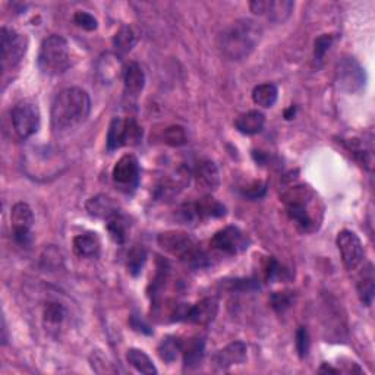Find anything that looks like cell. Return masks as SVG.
<instances>
[{
	"label": "cell",
	"instance_id": "obj_1",
	"mask_svg": "<svg viewBox=\"0 0 375 375\" xmlns=\"http://www.w3.org/2000/svg\"><path fill=\"white\" fill-rule=\"evenodd\" d=\"M91 111V98L85 90L72 86L62 90L53 100L50 122L55 132H66L80 127Z\"/></svg>",
	"mask_w": 375,
	"mask_h": 375
},
{
	"label": "cell",
	"instance_id": "obj_2",
	"mask_svg": "<svg viewBox=\"0 0 375 375\" xmlns=\"http://www.w3.org/2000/svg\"><path fill=\"white\" fill-rule=\"evenodd\" d=\"M283 201L289 219L304 233L320 229L322 220V205L315 192L305 185H295L283 194Z\"/></svg>",
	"mask_w": 375,
	"mask_h": 375
},
{
	"label": "cell",
	"instance_id": "obj_3",
	"mask_svg": "<svg viewBox=\"0 0 375 375\" xmlns=\"http://www.w3.org/2000/svg\"><path fill=\"white\" fill-rule=\"evenodd\" d=\"M262 37L261 25L253 19H237L219 39L221 53L229 60H244L259 44Z\"/></svg>",
	"mask_w": 375,
	"mask_h": 375
},
{
	"label": "cell",
	"instance_id": "obj_4",
	"mask_svg": "<svg viewBox=\"0 0 375 375\" xmlns=\"http://www.w3.org/2000/svg\"><path fill=\"white\" fill-rule=\"evenodd\" d=\"M158 245L170 255L179 258L188 267L203 270L210 266L208 255L203 251L192 236L182 232H165L157 237Z\"/></svg>",
	"mask_w": 375,
	"mask_h": 375
},
{
	"label": "cell",
	"instance_id": "obj_5",
	"mask_svg": "<svg viewBox=\"0 0 375 375\" xmlns=\"http://www.w3.org/2000/svg\"><path fill=\"white\" fill-rule=\"evenodd\" d=\"M39 69L48 77H59L71 66L69 44L62 35H48L43 40L37 59Z\"/></svg>",
	"mask_w": 375,
	"mask_h": 375
},
{
	"label": "cell",
	"instance_id": "obj_6",
	"mask_svg": "<svg viewBox=\"0 0 375 375\" xmlns=\"http://www.w3.org/2000/svg\"><path fill=\"white\" fill-rule=\"evenodd\" d=\"M224 216H226V207L216 201L212 196H204L195 203H186L178 210V219L183 224H190V226Z\"/></svg>",
	"mask_w": 375,
	"mask_h": 375
},
{
	"label": "cell",
	"instance_id": "obj_7",
	"mask_svg": "<svg viewBox=\"0 0 375 375\" xmlns=\"http://www.w3.org/2000/svg\"><path fill=\"white\" fill-rule=\"evenodd\" d=\"M143 140V128L134 118L111 120L107 131V149L116 152L125 145H136Z\"/></svg>",
	"mask_w": 375,
	"mask_h": 375
},
{
	"label": "cell",
	"instance_id": "obj_8",
	"mask_svg": "<svg viewBox=\"0 0 375 375\" xmlns=\"http://www.w3.org/2000/svg\"><path fill=\"white\" fill-rule=\"evenodd\" d=\"M27 46L28 42L22 34L6 27L2 28V33H0V50H2L3 77L8 72L15 71L19 66L21 60L27 53Z\"/></svg>",
	"mask_w": 375,
	"mask_h": 375
},
{
	"label": "cell",
	"instance_id": "obj_9",
	"mask_svg": "<svg viewBox=\"0 0 375 375\" xmlns=\"http://www.w3.org/2000/svg\"><path fill=\"white\" fill-rule=\"evenodd\" d=\"M336 82L342 91L356 94L364 90L367 73L356 59L343 57L336 68Z\"/></svg>",
	"mask_w": 375,
	"mask_h": 375
},
{
	"label": "cell",
	"instance_id": "obj_10",
	"mask_svg": "<svg viewBox=\"0 0 375 375\" xmlns=\"http://www.w3.org/2000/svg\"><path fill=\"white\" fill-rule=\"evenodd\" d=\"M111 178H113L115 185L119 188L122 192L131 194L134 192L140 185L141 179V169L140 161L134 154H125L122 156L111 172Z\"/></svg>",
	"mask_w": 375,
	"mask_h": 375
},
{
	"label": "cell",
	"instance_id": "obj_11",
	"mask_svg": "<svg viewBox=\"0 0 375 375\" xmlns=\"http://www.w3.org/2000/svg\"><path fill=\"white\" fill-rule=\"evenodd\" d=\"M12 125L17 135L22 140H27L40 128V110L30 102L18 103L10 111Z\"/></svg>",
	"mask_w": 375,
	"mask_h": 375
},
{
	"label": "cell",
	"instance_id": "obj_12",
	"mask_svg": "<svg viewBox=\"0 0 375 375\" xmlns=\"http://www.w3.org/2000/svg\"><path fill=\"white\" fill-rule=\"evenodd\" d=\"M211 246L214 251L224 255H237L248 248L246 235L236 226H226L220 229L211 239Z\"/></svg>",
	"mask_w": 375,
	"mask_h": 375
},
{
	"label": "cell",
	"instance_id": "obj_13",
	"mask_svg": "<svg viewBox=\"0 0 375 375\" xmlns=\"http://www.w3.org/2000/svg\"><path fill=\"white\" fill-rule=\"evenodd\" d=\"M336 242L345 267L349 271L356 270L362 264L365 255L364 245H362L359 236L352 230H342L337 235Z\"/></svg>",
	"mask_w": 375,
	"mask_h": 375
},
{
	"label": "cell",
	"instance_id": "obj_14",
	"mask_svg": "<svg viewBox=\"0 0 375 375\" xmlns=\"http://www.w3.org/2000/svg\"><path fill=\"white\" fill-rule=\"evenodd\" d=\"M10 223L12 229H14L15 242L22 248L30 246L33 241L31 229L34 224V214L31 207L25 203H17L10 211Z\"/></svg>",
	"mask_w": 375,
	"mask_h": 375
},
{
	"label": "cell",
	"instance_id": "obj_15",
	"mask_svg": "<svg viewBox=\"0 0 375 375\" xmlns=\"http://www.w3.org/2000/svg\"><path fill=\"white\" fill-rule=\"evenodd\" d=\"M255 15L266 17L271 22L282 24L292 15L295 3L291 0H254L249 3Z\"/></svg>",
	"mask_w": 375,
	"mask_h": 375
},
{
	"label": "cell",
	"instance_id": "obj_16",
	"mask_svg": "<svg viewBox=\"0 0 375 375\" xmlns=\"http://www.w3.org/2000/svg\"><path fill=\"white\" fill-rule=\"evenodd\" d=\"M190 182H191V170L186 169L185 166H181L179 169L174 170L173 174H170L169 178H166L157 186L156 196L158 199H163V201H167V199H172L182 190H185V188L190 185Z\"/></svg>",
	"mask_w": 375,
	"mask_h": 375
},
{
	"label": "cell",
	"instance_id": "obj_17",
	"mask_svg": "<svg viewBox=\"0 0 375 375\" xmlns=\"http://www.w3.org/2000/svg\"><path fill=\"white\" fill-rule=\"evenodd\" d=\"M219 312V302L214 298H205L192 307H186L183 321H190L196 326H208L214 321Z\"/></svg>",
	"mask_w": 375,
	"mask_h": 375
},
{
	"label": "cell",
	"instance_id": "obj_18",
	"mask_svg": "<svg viewBox=\"0 0 375 375\" xmlns=\"http://www.w3.org/2000/svg\"><path fill=\"white\" fill-rule=\"evenodd\" d=\"M248 356V347L244 342H233L228 345L226 347H223L221 351H219L214 358H212V362L214 365L220 369H228L233 365H241L246 360Z\"/></svg>",
	"mask_w": 375,
	"mask_h": 375
},
{
	"label": "cell",
	"instance_id": "obj_19",
	"mask_svg": "<svg viewBox=\"0 0 375 375\" xmlns=\"http://www.w3.org/2000/svg\"><path fill=\"white\" fill-rule=\"evenodd\" d=\"M85 208L91 217L102 219V220H110L111 217L118 216L120 212L119 204L115 201V199L103 194L90 198L85 204Z\"/></svg>",
	"mask_w": 375,
	"mask_h": 375
},
{
	"label": "cell",
	"instance_id": "obj_20",
	"mask_svg": "<svg viewBox=\"0 0 375 375\" xmlns=\"http://www.w3.org/2000/svg\"><path fill=\"white\" fill-rule=\"evenodd\" d=\"M195 179L196 185L204 192L216 191L220 185V173L214 161L204 160L198 163L195 170Z\"/></svg>",
	"mask_w": 375,
	"mask_h": 375
},
{
	"label": "cell",
	"instance_id": "obj_21",
	"mask_svg": "<svg viewBox=\"0 0 375 375\" xmlns=\"http://www.w3.org/2000/svg\"><path fill=\"white\" fill-rule=\"evenodd\" d=\"M145 85V73L138 64H129L123 71V86H125V95L131 98H136Z\"/></svg>",
	"mask_w": 375,
	"mask_h": 375
},
{
	"label": "cell",
	"instance_id": "obj_22",
	"mask_svg": "<svg viewBox=\"0 0 375 375\" xmlns=\"http://www.w3.org/2000/svg\"><path fill=\"white\" fill-rule=\"evenodd\" d=\"M264 125L266 116L258 110H249L235 120V128L244 135H257L264 129Z\"/></svg>",
	"mask_w": 375,
	"mask_h": 375
},
{
	"label": "cell",
	"instance_id": "obj_23",
	"mask_svg": "<svg viewBox=\"0 0 375 375\" xmlns=\"http://www.w3.org/2000/svg\"><path fill=\"white\" fill-rule=\"evenodd\" d=\"M100 249H102V245H100V241L95 236V233L86 232V233L75 236L73 253L80 258H89V259L97 258L100 255Z\"/></svg>",
	"mask_w": 375,
	"mask_h": 375
},
{
	"label": "cell",
	"instance_id": "obj_24",
	"mask_svg": "<svg viewBox=\"0 0 375 375\" xmlns=\"http://www.w3.org/2000/svg\"><path fill=\"white\" fill-rule=\"evenodd\" d=\"M183 352V364L186 368H195L204 358L205 352V340L204 337H191L186 345L182 343Z\"/></svg>",
	"mask_w": 375,
	"mask_h": 375
},
{
	"label": "cell",
	"instance_id": "obj_25",
	"mask_svg": "<svg viewBox=\"0 0 375 375\" xmlns=\"http://www.w3.org/2000/svg\"><path fill=\"white\" fill-rule=\"evenodd\" d=\"M374 267L372 264H368L367 268L360 273L356 289H358V296L360 299V302L365 307H371L374 301Z\"/></svg>",
	"mask_w": 375,
	"mask_h": 375
},
{
	"label": "cell",
	"instance_id": "obj_26",
	"mask_svg": "<svg viewBox=\"0 0 375 375\" xmlns=\"http://www.w3.org/2000/svg\"><path fill=\"white\" fill-rule=\"evenodd\" d=\"M277 98H279V89L276 84H271V82L259 84L253 91L254 103L264 109L273 107L274 104H276Z\"/></svg>",
	"mask_w": 375,
	"mask_h": 375
},
{
	"label": "cell",
	"instance_id": "obj_27",
	"mask_svg": "<svg viewBox=\"0 0 375 375\" xmlns=\"http://www.w3.org/2000/svg\"><path fill=\"white\" fill-rule=\"evenodd\" d=\"M118 59L119 57L116 55H111V53H106L100 57L98 65H97V72H98L100 80H102L104 84L115 81L119 75L120 64Z\"/></svg>",
	"mask_w": 375,
	"mask_h": 375
},
{
	"label": "cell",
	"instance_id": "obj_28",
	"mask_svg": "<svg viewBox=\"0 0 375 375\" xmlns=\"http://www.w3.org/2000/svg\"><path fill=\"white\" fill-rule=\"evenodd\" d=\"M127 360L131 367L141 374H157V368L154 367L152 358L141 351V349H129L127 354Z\"/></svg>",
	"mask_w": 375,
	"mask_h": 375
},
{
	"label": "cell",
	"instance_id": "obj_29",
	"mask_svg": "<svg viewBox=\"0 0 375 375\" xmlns=\"http://www.w3.org/2000/svg\"><path fill=\"white\" fill-rule=\"evenodd\" d=\"M136 42H138L136 33L128 25H123L113 37V47L119 55H127L135 47Z\"/></svg>",
	"mask_w": 375,
	"mask_h": 375
},
{
	"label": "cell",
	"instance_id": "obj_30",
	"mask_svg": "<svg viewBox=\"0 0 375 375\" xmlns=\"http://www.w3.org/2000/svg\"><path fill=\"white\" fill-rule=\"evenodd\" d=\"M157 352L161 360L167 362V364H172V362L178 359L179 352H182V342L176 336H167L158 345Z\"/></svg>",
	"mask_w": 375,
	"mask_h": 375
},
{
	"label": "cell",
	"instance_id": "obj_31",
	"mask_svg": "<svg viewBox=\"0 0 375 375\" xmlns=\"http://www.w3.org/2000/svg\"><path fill=\"white\" fill-rule=\"evenodd\" d=\"M128 220L127 217H125L122 212H119L118 216L111 217L110 220H107V230H109V235L111 239H113L116 244L119 245H123L125 242H127V237H128Z\"/></svg>",
	"mask_w": 375,
	"mask_h": 375
},
{
	"label": "cell",
	"instance_id": "obj_32",
	"mask_svg": "<svg viewBox=\"0 0 375 375\" xmlns=\"http://www.w3.org/2000/svg\"><path fill=\"white\" fill-rule=\"evenodd\" d=\"M66 309L62 304L57 302H47L43 309V320L44 324L50 329H57L65 321Z\"/></svg>",
	"mask_w": 375,
	"mask_h": 375
},
{
	"label": "cell",
	"instance_id": "obj_33",
	"mask_svg": "<svg viewBox=\"0 0 375 375\" xmlns=\"http://www.w3.org/2000/svg\"><path fill=\"white\" fill-rule=\"evenodd\" d=\"M145 261H147L145 248L140 246V245L134 246L128 254V261H127V267H128V271H129L131 276H134V277L140 276L144 266H145Z\"/></svg>",
	"mask_w": 375,
	"mask_h": 375
},
{
	"label": "cell",
	"instance_id": "obj_34",
	"mask_svg": "<svg viewBox=\"0 0 375 375\" xmlns=\"http://www.w3.org/2000/svg\"><path fill=\"white\" fill-rule=\"evenodd\" d=\"M163 141L170 147H182L188 143V135L181 125H172L163 132Z\"/></svg>",
	"mask_w": 375,
	"mask_h": 375
},
{
	"label": "cell",
	"instance_id": "obj_35",
	"mask_svg": "<svg viewBox=\"0 0 375 375\" xmlns=\"http://www.w3.org/2000/svg\"><path fill=\"white\" fill-rule=\"evenodd\" d=\"M270 302L274 311L279 312V314H283V312H286L293 305V295L292 292H276L271 295Z\"/></svg>",
	"mask_w": 375,
	"mask_h": 375
},
{
	"label": "cell",
	"instance_id": "obj_36",
	"mask_svg": "<svg viewBox=\"0 0 375 375\" xmlns=\"http://www.w3.org/2000/svg\"><path fill=\"white\" fill-rule=\"evenodd\" d=\"M334 42V35L333 34H322L315 40L314 44V57L317 62H321L324 56L327 55L330 47L333 46Z\"/></svg>",
	"mask_w": 375,
	"mask_h": 375
},
{
	"label": "cell",
	"instance_id": "obj_37",
	"mask_svg": "<svg viewBox=\"0 0 375 375\" xmlns=\"http://www.w3.org/2000/svg\"><path fill=\"white\" fill-rule=\"evenodd\" d=\"M73 22L85 31H95L98 28V21L91 14H89V12H77V14L73 15Z\"/></svg>",
	"mask_w": 375,
	"mask_h": 375
},
{
	"label": "cell",
	"instance_id": "obj_38",
	"mask_svg": "<svg viewBox=\"0 0 375 375\" xmlns=\"http://www.w3.org/2000/svg\"><path fill=\"white\" fill-rule=\"evenodd\" d=\"M309 346H311V340H309L308 330L305 327H299L296 331V351H298V355L302 359L308 356Z\"/></svg>",
	"mask_w": 375,
	"mask_h": 375
},
{
	"label": "cell",
	"instance_id": "obj_39",
	"mask_svg": "<svg viewBox=\"0 0 375 375\" xmlns=\"http://www.w3.org/2000/svg\"><path fill=\"white\" fill-rule=\"evenodd\" d=\"M284 274H286V270L283 268V266H280L279 262L276 259H274V258H268L267 267H266V277H267V280H270V282L282 280V279H284Z\"/></svg>",
	"mask_w": 375,
	"mask_h": 375
},
{
	"label": "cell",
	"instance_id": "obj_40",
	"mask_svg": "<svg viewBox=\"0 0 375 375\" xmlns=\"http://www.w3.org/2000/svg\"><path fill=\"white\" fill-rule=\"evenodd\" d=\"M264 192H266V183L255 182V183H253L251 186H249L244 194L248 198H254L255 199V198H259V196L264 195Z\"/></svg>",
	"mask_w": 375,
	"mask_h": 375
},
{
	"label": "cell",
	"instance_id": "obj_41",
	"mask_svg": "<svg viewBox=\"0 0 375 375\" xmlns=\"http://www.w3.org/2000/svg\"><path fill=\"white\" fill-rule=\"evenodd\" d=\"M104 362H106V358L104 356H98V355H93V368L97 367V365H104ZM98 374H104V372H118V368H113V367H110V368H106V369H102V368H98L97 369Z\"/></svg>",
	"mask_w": 375,
	"mask_h": 375
},
{
	"label": "cell",
	"instance_id": "obj_42",
	"mask_svg": "<svg viewBox=\"0 0 375 375\" xmlns=\"http://www.w3.org/2000/svg\"><path fill=\"white\" fill-rule=\"evenodd\" d=\"M296 115V107H289V109H287L286 111H284V118L287 119V120H291V119H293V116Z\"/></svg>",
	"mask_w": 375,
	"mask_h": 375
},
{
	"label": "cell",
	"instance_id": "obj_43",
	"mask_svg": "<svg viewBox=\"0 0 375 375\" xmlns=\"http://www.w3.org/2000/svg\"><path fill=\"white\" fill-rule=\"evenodd\" d=\"M2 331H3L2 343L6 345V342H8V329H6V321H5V318H2Z\"/></svg>",
	"mask_w": 375,
	"mask_h": 375
}]
</instances>
